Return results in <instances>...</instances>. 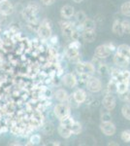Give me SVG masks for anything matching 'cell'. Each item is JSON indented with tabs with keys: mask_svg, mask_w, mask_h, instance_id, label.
Instances as JSON below:
<instances>
[{
	"mask_svg": "<svg viewBox=\"0 0 130 146\" xmlns=\"http://www.w3.org/2000/svg\"><path fill=\"white\" fill-rule=\"evenodd\" d=\"M121 80L130 82V71L129 70H123V71H121Z\"/></svg>",
	"mask_w": 130,
	"mask_h": 146,
	"instance_id": "e575fe53",
	"label": "cell"
},
{
	"mask_svg": "<svg viewBox=\"0 0 130 146\" xmlns=\"http://www.w3.org/2000/svg\"><path fill=\"white\" fill-rule=\"evenodd\" d=\"M37 32H38L39 36L41 37L42 39H44V40L49 39V37L51 36V23H49V22H48L47 20H44L43 22L41 23V25H39Z\"/></svg>",
	"mask_w": 130,
	"mask_h": 146,
	"instance_id": "7a4b0ae2",
	"label": "cell"
},
{
	"mask_svg": "<svg viewBox=\"0 0 130 146\" xmlns=\"http://www.w3.org/2000/svg\"><path fill=\"white\" fill-rule=\"evenodd\" d=\"M70 129L73 135H80L82 133V125L77 121H74V123L72 124Z\"/></svg>",
	"mask_w": 130,
	"mask_h": 146,
	"instance_id": "7402d4cb",
	"label": "cell"
},
{
	"mask_svg": "<svg viewBox=\"0 0 130 146\" xmlns=\"http://www.w3.org/2000/svg\"><path fill=\"white\" fill-rule=\"evenodd\" d=\"M73 98H74V100L76 101L78 104H81V103L84 102V101L86 100V92L84 90H82V89H78L74 92V94H73Z\"/></svg>",
	"mask_w": 130,
	"mask_h": 146,
	"instance_id": "4fadbf2b",
	"label": "cell"
},
{
	"mask_svg": "<svg viewBox=\"0 0 130 146\" xmlns=\"http://www.w3.org/2000/svg\"><path fill=\"white\" fill-rule=\"evenodd\" d=\"M121 113H122V116H123L125 119L130 121V104L129 103H126V104H124L123 106H122Z\"/></svg>",
	"mask_w": 130,
	"mask_h": 146,
	"instance_id": "d4e9b609",
	"label": "cell"
},
{
	"mask_svg": "<svg viewBox=\"0 0 130 146\" xmlns=\"http://www.w3.org/2000/svg\"><path fill=\"white\" fill-rule=\"evenodd\" d=\"M98 71L99 73H100L101 75H107L108 73H109V67H108V65H106V64H101L100 66H99L98 68Z\"/></svg>",
	"mask_w": 130,
	"mask_h": 146,
	"instance_id": "1f68e13d",
	"label": "cell"
},
{
	"mask_svg": "<svg viewBox=\"0 0 130 146\" xmlns=\"http://www.w3.org/2000/svg\"><path fill=\"white\" fill-rule=\"evenodd\" d=\"M111 53H112V50H111L109 44H103L95 49L94 56L99 60H103V58H107L111 55Z\"/></svg>",
	"mask_w": 130,
	"mask_h": 146,
	"instance_id": "277c9868",
	"label": "cell"
},
{
	"mask_svg": "<svg viewBox=\"0 0 130 146\" xmlns=\"http://www.w3.org/2000/svg\"><path fill=\"white\" fill-rule=\"evenodd\" d=\"M129 83L130 82L124 81V80H120V81L117 82V93L121 95L127 90H129Z\"/></svg>",
	"mask_w": 130,
	"mask_h": 146,
	"instance_id": "9a60e30c",
	"label": "cell"
},
{
	"mask_svg": "<svg viewBox=\"0 0 130 146\" xmlns=\"http://www.w3.org/2000/svg\"><path fill=\"white\" fill-rule=\"evenodd\" d=\"M114 62L115 65L119 67H126L127 65L130 64V62L128 58H126L125 56H123L122 55H120L119 53H115L114 56Z\"/></svg>",
	"mask_w": 130,
	"mask_h": 146,
	"instance_id": "8fae6325",
	"label": "cell"
},
{
	"mask_svg": "<svg viewBox=\"0 0 130 146\" xmlns=\"http://www.w3.org/2000/svg\"><path fill=\"white\" fill-rule=\"evenodd\" d=\"M121 27H122V30H123V33L130 34V21H128V20L122 21Z\"/></svg>",
	"mask_w": 130,
	"mask_h": 146,
	"instance_id": "4316f807",
	"label": "cell"
},
{
	"mask_svg": "<svg viewBox=\"0 0 130 146\" xmlns=\"http://www.w3.org/2000/svg\"><path fill=\"white\" fill-rule=\"evenodd\" d=\"M81 27L84 29H95L96 27V23L94 22L92 19H89V18H86V20L84 21V23L81 25Z\"/></svg>",
	"mask_w": 130,
	"mask_h": 146,
	"instance_id": "44dd1931",
	"label": "cell"
},
{
	"mask_svg": "<svg viewBox=\"0 0 130 146\" xmlns=\"http://www.w3.org/2000/svg\"><path fill=\"white\" fill-rule=\"evenodd\" d=\"M100 129L104 135L107 136L114 135L115 133V131H117V128H115V126L111 121L102 122V123L100 124Z\"/></svg>",
	"mask_w": 130,
	"mask_h": 146,
	"instance_id": "8992f818",
	"label": "cell"
},
{
	"mask_svg": "<svg viewBox=\"0 0 130 146\" xmlns=\"http://www.w3.org/2000/svg\"><path fill=\"white\" fill-rule=\"evenodd\" d=\"M120 98L126 103H130V90H127L125 93L120 95Z\"/></svg>",
	"mask_w": 130,
	"mask_h": 146,
	"instance_id": "4dcf8cb0",
	"label": "cell"
},
{
	"mask_svg": "<svg viewBox=\"0 0 130 146\" xmlns=\"http://www.w3.org/2000/svg\"><path fill=\"white\" fill-rule=\"evenodd\" d=\"M53 112H54V115H55L57 118L61 119V118H63V117L70 115V108L67 104H65V103H59V104L54 106Z\"/></svg>",
	"mask_w": 130,
	"mask_h": 146,
	"instance_id": "5b68a950",
	"label": "cell"
},
{
	"mask_svg": "<svg viewBox=\"0 0 130 146\" xmlns=\"http://www.w3.org/2000/svg\"><path fill=\"white\" fill-rule=\"evenodd\" d=\"M54 1H55V0H41L42 4H44V5H46V6L53 5L54 3Z\"/></svg>",
	"mask_w": 130,
	"mask_h": 146,
	"instance_id": "f35d334b",
	"label": "cell"
},
{
	"mask_svg": "<svg viewBox=\"0 0 130 146\" xmlns=\"http://www.w3.org/2000/svg\"><path fill=\"white\" fill-rule=\"evenodd\" d=\"M53 144V145H60V143H59V141H54Z\"/></svg>",
	"mask_w": 130,
	"mask_h": 146,
	"instance_id": "7bdbcfd3",
	"label": "cell"
},
{
	"mask_svg": "<svg viewBox=\"0 0 130 146\" xmlns=\"http://www.w3.org/2000/svg\"><path fill=\"white\" fill-rule=\"evenodd\" d=\"M112 31L114 32L115 35H119V36H122L123 33V30L121 27V22L119 20H115L114 23L112 25Z\"/></svg>",
	"mask_w": 130,
	"mask_h": 146,
	"instance_id": "d6986e66",
	"label": "cell"
},
{
	"mask_svg": "<svg viewBox=\"0 0 130 146\" xmlns=\"http://www.w3.org/2000/svg\"><path fill=\"white\" fill-rule=\"evenodd\" d=\"M86 88L91 93H98L102 90V83L96 77H89L86 80Z\"/></svg>",
	"mask_w": 130,
	"mask_h": 146,
	"instance_id": "3957f363",
	"label": "cell"
},
{
	"mask_svg": "<svg viewBox=\"0 0 130 146\" xmlns=\"http://www.w3.org/2000/svg\"><path fill=\"white\" fill-rule=\"evenodd\" d=\"M12 133H15L16 135H18L20 133H22V129H20L18 127H16V126H14L13 128H12Z\"/></svg>",
	"mask_w": 130,
	"mask_h": 146,
	"instance_id": "74e56055",
	"label": "cell"
},
{
	"mask_svg": "<svg viewBox=\"0 0 130 146\" xmlns=\"http://www.w3.org/2000/svg\"><path fill=\"white\" fill-rule=\"evenodd\" d=\"M44 131H45V133H47V135H51V133H53V125H51V124H46L44 126Z\"/></svg>",
	"mask_w": 130,
	"mask_h": 146,
	"instance_id": "d6a6232c",
	"label": "cell"
},
{
	"mask_svg": "<svg viewBox=\"0 0 130 146\" xmlns=\"http://www.w3.org/2000/svg\"><path fill=\"white\" fill-rule=\"evenodd\" d=\"M57 131H58V133H59V135L63 138H69L70 136L72 135L71 129L66 126H63V125H60V126L58 127Z\"/></svg>",
	"mask_w": 130,
	"mask_h": 146,
	"instance_id": "ac0fdd59",
	"label": "cell"
},
{
	"mask_svg": "<svg viewBox=\"0 0 130 146\" xmlns=\"http://www.w3.org/2000/svg\"><path fill=\"white\" fill-rule=\"evenodd\" d=\"M120 11L125 17H130V1L124 2L120 7Z\"/></svg>",
	"mask_w": 130,
	"mask_h": 146,
	"instance_id": "603a6c76",
	"label": "cell"
},
{
	"mask_svg": "<svg viewBox=\"0 0 130 146\" xmlns=\"http://www.w3.org/2000/svg\"><path fill=\"white\" fill-rule=\"evenodd\" d=\"M73 123H74V119H73L70 115L65 116V117H63V118L60 119V125L66 126V127H68V128H71V126H72Z\"/></svg>",
	"mask_w": 130,
	"mask_h": 146,
	"instance_id": "cb8c5ba5",
	"label": "cell"
},
{
	"mask_svg": "<svg viewBox=\"0 0 130 146\" xmlns=\"http://www.w3.org/2000/svg\"><path fill=\"white\" fill-rule=\"evenodd\" d=\"M102 104L106 110L112 111V110L115 109V105H117V100H115V98L112 94H108V95L104 96L102 100Z\"/></svg>",
	"mask_w": 130,
	"mask_h": 146,
	"instance_id": "52a82bcc",
	"label": "cell"
},
{
	"mask_svg": "<svg viewBox=\"0 0 130 146\" xmlns=\"http://www.w3.org/2000/svg\"><path fill=\"white\" fill-rule=\"evenodd\" d=\"M14 6L9 0H0V14L4 16H9L13 14Z\"/></svg>",
	"mask_w": 130,
	"mask_h": 146,
	"instance_id": "9c48e42d",
	"label": "cell"
},
{
	"mask_svg": "<svg viewBox=\"0 0 130 146\" xmlns=\"http://www.w3.org/2000/svg\"><path fill=\"white\" fill-rule=\"evenodd\" d=\"M112 120V115L110 112H104L101 114V121L102 122H108Z\"/></svg>",
	"mask_w": 130,
	"mask_h": 146,
	"instance_id": "836d02e7",
	"label": "cell"
},
{
	"mask_svg": "<svg viewBox=\"0 0 130 146\" xmlns=\"http://www.w3.org/2000/svg\"><path fill=\"white\" fill-rule=\"evenodd\" d=\"M108 145H109V146H111V145H115V146H117V145H119V143L115 142V141H110V142L108 143Z\"/></svg>",
	"mask_w": 130,
	"mask_h": 146,
	"instance_id": "60d3db41",
	"label": "cell"
},
{
	"mask_svg": "<svg viewBox=\"0 0 130 146\" xmlns=\"http://www.w3.org/2000/svg\"><path fill=\"white\" fill-rule=\"evenodd\" d=\"M82 37L87 43H92L96 39L95 29H84L82 33Z\"/></svg>",
	"mask_w": 130,
	"mask_h": 146,
	"instance_id": "7c38bea8",
	"label": "cell"
},
{
	"mask_svg": "<svg viewBox=\"0 0 130 146\" xmlns=\"http://www.w3.org/2000/svg\"><path fill=\"white\" fill-rule=\"evenodd\" d=\"M54 98H55V100L60 101V102H64V101L68 100L69 96H68L67 92H66L65 90H63V89H59V90H57L55 93H54Z\"/></svg>",
	"mask_w": 130,
	"mask_h": 146,
	"instance_id": "2e32d148",
	"label": "cell"
},
{
	"mask_svg": "<svg viewBox=\"0 0 130 146\" xmlns=\"http://www.w3.org/2000/svg\"><path fill=\"white\" fill-rule=\"evenodd\" d=\"M29 141L32 145L39 144V143L41 142V136H40L39 135H31V137H30Z\"/></svg>",
	"mask_w": 130,
	"mask_h": 146,
	"instance_id": "f546056e",
	"label": "cell"
},
{
	"mask_svg": "<svg viewBox=\"0 0 130 146\" xmlns=\"http://www.w3.org/2000/svg\"><path fill=\"white\" fill-rule=\"evenodd\" d=\"M76 71L79 74L92 75L95 72V66L91 62H78L76 64Z\"/></svg>",
	"mask_w": 130,
	"mask_h": 146,
	"instance_id": "6da1fadb",
	"label": "cell"
},
{
	"mask_svg": "<svg viewBox=\"0 0 130 146\" xmlns=\"http://www.w3.org/2000/svg\"><path fill=\"white\" fill-rule=\"evenodd\" d=\"M31 118L37 120V121L42 122V121H43V115H42V113L40 112V111H36V112L33 113V115H32Z\"/></svg>",
	"mask_w": 130,
	"mask_h": 146,
	"instance_id": "d590c367",
	"label": "cell"
},
{
	"mask_svg": "<svg viewBox=\"0 0 130 146\" xmlns=\"http://www.w3.org/2000/svg\"><path fill=\"white\" fill-rule=\"evenodd\" d=\"M60 15L63 19H70L75 15L74 7L71 5H64L60 10Z\"/></svg>",
	"mask_w": 130,
	"mask_h": 146,
	"instance_id": "5bb4252c",
	"label": "cell"
},
{
	"mask_svg": "<svg viewBox=\"0 0 130 146\" xmlns=\"http://www.w3.org/2000/svg\"><path fill=\"white\" fill-rule=\"evenodd\" d=\"M107 90L110 94L112 93H115L117 92V81H115L114 79H112L108 84V87H107Z\"/></svg>",
	"mask_w": 130,
	"mask_h": 146,
	"instance_id": "83f0119b",
	"label": "cell"
},
{
	"mask_svg": "<svg viewBox=\"0 0 130 146\" xmlns=\"http://www.w3.org/2000/svg\"><path fill=\"white\" fill-rule=\"evenodd\" d=\"M73 1H74L75 3H81V2H82L84 0H73Z\"/></svg>",
	"mask_w": 130,
	"mask_h": 146,
	"instance_id": "b9f144b4",
	"label": "cell"
},
{
	"mask_svg": "<svg viewBox=\"0 0 130 146\" xmlns=\"http://www.w3.org/2000/svg\"><path fill=\"white\" fill-rule=\"evenodd\" d=\"M62 82L68 88H74V87H76L78 80L77 77L75 76V74H73V73H67V74H65L63 76Z\"/></svg>",
	"mask_w": 130,
	"mask_h": 146,
	"instance_id": "30bf717a",
	"label": "cell"
},
{
	"mask_svg": "<svg viewBox=\"0 0 130 146\" xmlns=\"http://www.w3.org/2000/svg\"><path fill=\"white\" fill-rule=\"evenodd\" d=\"M69 48H73V49H77V50H79V49L81 48V43H80L78 40H74V41H72L69 44Z\"/></svg>",
	"mask_w": 130,
	"mask_h": 146,
	"instance_id": "8d00e7d4",
	"label": "cell"
},
{
	"mask_svg": "<svg viewBox=\"0 0 130 146\" xmlns=\"http://www.w3.org/2000/svg\"><path fill=\"white\" fill-rule=\"evenodd\" d=\"M75 30H76V28H75L74 23L70 22L61 23V31L67 39H72V35Z\"/></svg>",
	"mask_w": 130,
	"mask_h": 146,
	"instance_id": "ba28073f",
	"label": "cell"
},
{
	"mask_svg": "<svg viewBox=\"0 0 130 146\" xmlns=\"http://www.w3.org/2000/svg\"><path fill=\"white\" fill-rule=\"evenodd\" d=\"M49 39H51V43H53V44H55V43H57V36H55V35H53V36H51L49 37Z\"/></svg>",
	"mask_w": 130,
	"mask_h": 146,
	"instance_id": "ab89813d",
	"label": "cell"
},
{
	"mask_svg": "<svg viewBox=\"0 0 130 146\" xmlns=\"http://www.w3.org/2000/svg\"><path fill=\"white\" fill-rule=\"evenodd\" d=\"M74 16H75V19H76V21H77L78 23H79V25H82V23H84V21L87 18L86 15V13H84V12H82V11L77 12V13L75 14Z\"/></svg>",
	"mask_w": 130,
	"mask_h": 146,
	"instance_id": "484cf974",
	"label": "cell"
},
{
	"mask_svg": "<svg viewBox=\"0 0 130 146\" xmlns=\"http://www.w3.org/2000/svg\"><path fill=\"white\" fill-rule=\"evenodd\" d=\"M66 56H67L68 58L71 60H79V58H80L79 50H77V49H73V48H69V47H68L67 51H66Z\"/></svg>",
	"mask_w": 130,
	"mask_h": 146,
	"instance_id": "ffe728a7",
	"label": "cell"
},
{
	"mask_svg": "<svg viewBox=\"0 0 130 146\" xmlns=\"http://www.w3.org/2000/svg\"><path fill=\"white\" fill-rule=\"evenodd\" d=\"M117 52L125 56L126 58H128L130 62V46L126 45V44H121L117 48Z\"/></svg>",
	"mask_w": 130,
	"mask_h": 146,
	"instance_id": "e0dca14e",
	"label": "cell"
},
{
	"mask_svg": "<svg viewBox=\"0 0 130 146\" xmlns=\"http://www.w3.org/2000/svg\"><path fill=\"white\" fill-rule=\"evenodd\" d=\"M121 140L125 143H129L130 142V129H125L121 133L120 135Z\"/></svg>",
	"mask_w": 130,
	"mask_h": 146,
	"instance_id": "f1b7e54d",
	"label": "cell"
}]
</instances>
